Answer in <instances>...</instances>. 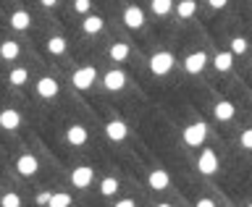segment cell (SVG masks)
Segmentation results:
<instances>
[{"label":"cell","mask_w":252,"mask_h":207,"mask_svg":"<svg viewBox=\"0 0 252 207\" xmlns=\"http://www.w3.org/2000/svg\"><path fill=\"white\" fill-rule=\"evenodd\" d=\"M205 137H208V123H202V121H197V123L184 129V142L189 147H200L205 142Z\"/></svg>","instance_id":"6da1fadb"},{"label":"cell","mask_w":252,"mask_h":207,"mask_svg":"<svg viewBox=\"0 0 252 207\" xmlns=\"http://www.w3.org/2000/svg\"><path fill=\"white\" fill-rule=\"evenodd\" d=\"M171 68H173V55H171V53L160 50V53H155L153 58H150V71H153L155 76H163V74H168Z\"/></svg>","instance_id":"7a4b0ae2"},{"label":"cell","mask_w":252,"mask_h":207,"mask_svg":"<svg viewBox=\"0 0 252 207\" xmlns=\"http://www.w3.org/2000/svg\"><path fill=\"white\" fill-rule=\"evenodd\" d=\"M94 76H97V71H94L92 66H84L74 71V79H71V84L76 87V89H90V87L94 84Z\"/></svg>","instance_id":"3957f363"},{"label":"cell","mask_w":252,"mask_h":207,"mask_svg":"<svg viewBox=\"0 0 252 207\" xmlns=\"http://www.w3.org/2000/svg\"><path fill=\"white\" fill-rule=\"evenodd\" d=\"M92 176H94V171L90 165H79V168H74V173H71V184L76 189H87L92 184Z\"/></svg>","instance_id":"277c9868"},{"label":"cell","mask_w":252,"mask_h":207,"mask_svg":"<svg viewBox=\"0 0 252 207\" xmlns=\"http://www.w3.org/2000/svg\"><path fill=\"white\" fill-rule=\"evenodd\" d=\"M197 168H200V173H205V176L216 173L218 171V155L213 152V149H205L200 155V160H197Z\"/></svg>","instance_id":"5b68a950"},{"label":"cell","mask_w":252,"mask_h":207,"mask_svg":"<svg viewBox=\"0 0 252 207\" xmlns=\"http://www.w3.org/2000/svg\"><path fill=\"white\" fill-rule=\"evenodd\" d=\"M205 63H208V55H205L202 50H197L192 55H187L184 68H187V74H200V71L205 68Z\"/></svg>","instance_id":"8992f818"},{"label":"cell","mask_w":252,"mask_h":207,"mask_svg":"<svg viewBox=\"0 0 252 207\" xmlns=\"http://www.w3.org/2000/svg\"><path fill=\"white\" fill-rule=\"evenodd\" d=\"M124 21H126V27H129V29H139L142 24H145V11L137 8V5L126 8V11H124Z\"/></svg>","instance_id":"52a82bcc"},{"label":"cell","mask_w":252,"mask_h":207,"mask_svg":"<svg viewBox=\"0 0 252 207\" xmlns=\"http://www.w3.org/2000/svg\"><path fill=\"white\" fill-rule=\"evenodd\" d=\"M16 168H19L21 176H34L37 168H39V163H37V157H34V155H21V157H19V163H16Z\"/></svg>","instance_id":"ba28073f"},{"label":"cell","mask_w":252,"mask_h":207,"mask_svg":"<svg viewBox=\"0 0 252 207\" xmlns=\"http://www.w3.org/2000/svg\"><path fill=\"white\" fill-rule=\"evenodd\" d=\"M37 94L39 97H45V100H50V97H55L58 94V82L55 79H39V84H37Z\"/></svg>","instance_id":"9c48e42d"},{"label":"cell","mask_w":252,"mask_h":207,"mask_svg":"<svg viewBox=\"0 0 252 207\" xmlns=\"http://www.w3.org/2000/svg\"><path fill=\"white\" fill-rule=\"evenodd\" d=\"M0 126H3V129H8V131L19 129V126H21L19 110H3V113H0Z\"/></svg>","instance_id":"30bf717a"},{"label":"cell","mask_w":252,"mask_h":207,"mask_svg":"<svg viewBox=\"0 0 252 207\" xmlns=\"http://www.w3.org/2000/svg\"><path fill=\"white\" fill-rule=\"evenodd\" d=\"M87 137H90V134H87V129H84V126H71V129L66 131V139H68V145H74V147H82L84 142H87Z\"/></svg>","instance_id":"8fae6325"},{"label":"cell","mask_w":252,"mask_h":207,"mask_svg":"<svg viewBox=\"0 0 252 207\" xmlns=\"http://www.w3.org/2000/svg\"><path fill=\"white\" fill-rule=\"evenodd\" d=\"M105 134H108V139L121 142V139H126V123L124 121H110L105 126Z\"/></svg>","instance_id":"7c38bea8"},{"label":"cell","mask_w":252,"mask_h":207,"mask_svg":"<svg viewBox=\"0 0 252 207\" xmlns=\"http://www.w3.org/2000/svg\"><path fill=\"white\" fill-rule=\"evenodd\" d=\"M147 181H150V189H155V192L168 189V173H165V171H153Z\"/></svg>","instance_id":"4fadbf2b"},{"label":"cell","mask_w":252,"mask_h":207,"mask_svg":"<svg viewBox=\"0 0 252 207\" xmlns=\"http://www.w3.org/2000/svg\"><path fill=\"white\" fill-rule=\"evenodd\" d=\"M124 84H126V76H124V71H110V74H105V87H108V89L118 92Z\"/></svg>","instance_id":"5bb4252c"},{"label":"cell","mask_w":252,"mask_h":207,"mask_svg":"<svg viewBox=\"0 0 252 207\" xmlns=\"http://www.w3.org/2000/svg\"><path fill=\"white\" fill-rule=\"evenodd\" d=\"M234 113H236V108L231 105V102H226V100H220L216 105V118L218 121H231Z\"/></svg>","instance_id":"9a60e30c"},{"label":"cell","mask_w":252,"mask_h":207,"mask_svg":"<svg viewBox=\"0 0 252 207\" xmlns=\"http://www.w3.org/2000/svg\"><path fill=\"white\" fill-rule=\"evenodd\" d=\"M0 58H3V60H16V58H19V42L5 39V42L0 45Z\"/></svg>","instance_id":"2e32d148"},{"label":"cell","mask_w":252,"mask_h":207,"mask_svg":"<svg viewBox=\"0 0 252 207\" xmlns=\"http://www.w3.org/2000/svg\"><path fill=\"white\" fill-rule=\"evenodd\" d=\"M82 29H84V34H97V31L102 29V19L100 16H84Z\"/></svg>","instance_id":"e0dca14e"},{"label":"cell","mask_w":252,"mask_h":207,"mask_svg":"<svg viewBox=\"0 0 252 207\" xmlns=\"http://www.w3.org/2000/svg\"><path fill=\"white\" fill-rule=\"evenodd\" d=\"M29 24H32V16L27 11H16L11 16V27L13 29H29Z\"/></svg>","instance_id":"ac0fdd59"},{"label":"cell","mask_w":252,"mask_h":207,"mask_svg":"<svg viewBox=\"0 0 252 207\" xmlns=\"http://www.w3.org/2000/svg\"><path fill=\"white\" fill-rule=\"evenodd\" d=\"M231 63H234V53L228 50V53H218L216 60H213V66H216L218 71H228V68H231Z\"/></svg>","instance_id":"d6986e66"},{"label":"cell","mask_w":252,"mask_h":207,"mask_svg":"<svg viewBox=\"0 0 252 207\" xmlns=\"http://www.w3.org/2000/svg\"><path fill=\"white\" fill-rule=\"evenodd\" d=\"M176 11H179V16H181V19H192V16H194V11H197V3H194V0H181Z\"/></svg>","instance_id":"ffe728a7"},{"label":"cell","mask_w":252,"mask_h":207,"mask_svg":"<svg viewBox=\"0 0 252 207\" xmlns=\"http://www.w3.org/2000/svg\"><path fill=\"white\" fill-rule=\"evenodd\" d=\"M110 58H113V60H126V58H129V45H126V42H116L113 47H110Z\"/></svg>","instance_id":"44dd1931"},{"label":"cell","mask_w":252,"mask_h":207,"mask_svg":"<svg viewBox=\"0 0 252 207\" xmlns=\"http://www.w3.org/2000/svg\"><path fill=\"white\" fill-rule=\"evenodd\" d=\"M27 79H29V71L27 68H13L11 76H8V82H11L13 87H21V84H27Z\"/></svg>","instance_id":"7402d4cb"},{"label":"cell","mask_w":252,"mask_h":207,"mask_svg":"<svg viewBox=\"0 0 252 207\" xmlns=\"http://www.w3.org/2000/svg\"><path fill=\"white\" fill-rule=\"evenodd\" d=\"M47 50H50L53 55H61L63 50H66V39L63 37H50L47 39Z\"/></svg>","instance_id":"603a6c76"},{"label":"cell","mask_w":252,"mask_h":207,"mask_svg":"<svg viewBox=\"0 0 252 207\" xmlns=\"http://www.w3.org/2000/svg\"><path fill=\"white\" fill-rule=\"evenodd\" d=\"M171 8H173V0H153V13H158V16L171 13Z\"/></svg>","instance_id":"cb8c5ba5"},{"label":"cell","mask_w":252,"mask_h":207,"mask_svg":"<svg viewBox=\"0 0 252 207\" xmlns=\"http://www.w3.org/2000/svg\"><path fill=\"white\" fill-rule=\"evenodd\" d=\"M116 189H118V181L116 178H102V184H100V192L110 197V194H116Z\"/></svg>","instance_id":"d4e9b609"},{"label":"cell","mask_w":252,"mask_h":207,"mask_svg":"<svg viewBox=\"0 0 252 207\" xmlns=\"http://www.w3.org/2000/svg\"><path fill=\"white\" fill-rule=\"evenodd\" d=\"M68 205H71V197L61 192V194H53L50 197V205H47V207H68Z\"/></svg>","instance_id":"484cf974"},{"label":"cell","mask_w":252,"mask_h":207,"mask_svg":"<svg viewBox=\"0 0 252 207\" xmlns=\"http://www.w3.org/2000/svg\"><path fill=\"white\" fill-rule=\"evenodd\" d=\"M231 53H234V55L247 53V39H244V37H234V39H231Z\"/></svg>","instance_id":"4316f807"},{"label":"cell","mask_w":252,"mask_h":207,"mask_svg":"<svg viewBox=\"0 0 252 207\" xmlns=\"http://www.w3.org/2000/svg\"><path fill=\"white\" fill-rule=\"evenodd\" d=\"M21 200L16 194H5V197H0V207H19Z\"/></svg>","instance_id":"83f0119b"},{"label":"cell","mask_w":252,"mask_h":207,"mask_svg":"<svg viewBox=\"0 0 252 207\" xmlns=\"http://www.w3.org/2000/svg\"><path fill=\"white\" fill-rule=\"evenodd\" d=\"M242 147L244 149H252V129H247V131H242Z\"/></svg>","instance_id":"f1b7e54d"},{"label":"cell","mask_w":252,"mask_h":207,"mask_svg":"<svg viewBox=\"0 0 252 207\" xmlns=\"http://www.w3.org/2000/svg\"><path fill=\"white\" fill-rule=\"evenodd\" d=\"M90 5H92L90 0H76V3H74V8L79 13H87V11H90Z\"/></svg>","instance_id":"f546056e"},{"label":"cell","mask_w":252,"mask_h":207,"mask_svg":"<svg viewBox=\"0 0 252 207\" xmlns=\"http://www.w3.org/2000/svg\"><path fill=\"white\" fill-rule=\"evenodd\" d=\"M50 197H53L50 192H42V194H37L34 202H37V205H50Z\"/></svg>","instance_id":"4dcf8cb0"},{"label":"cell","mask_w":252,"mask_h":207,"mask_svg":"<svg viewBox=\"0 0 252 207\" xmlns=\"http://www.w3.org/2000/svg\"><path fill=\"white\" fill-rule=\"evenodd\" d=\"M208 3H210L213 8H223V5H226V0H208Z\"/></svg>","instance_id":"1f68e13d"},{"label":"cell","mask_w":252,"mask_h":207,"mask_svg":"<svg viewBox=\"0 0 252 207\" xmlns=\"http://www.w3.org/2000/svg\"><path fill=\"white\" fill-rule=\"evenodd\" d=\"M134 205H137L134 200H121V202H118V207H134Z\"/></svg>","instance_id":"d6a6232c"},{"label":"cell","mask_w":252,"mask_h":207,"mask_svg":"<svg viewBox=\"0 0 252 207\" xmlns=\"http://www.w3.org/2000/svg\"><path fill=\"white\" fill-rule=\"evenodd\" d=\"M213 205H216L213 200H200V202H197V207H213Z\"/></svg>","instance_id":"836d02e7"},{"label":"cell","mask_w":252,"mask_h":207,"mask_svg":"<svg viewBox=\"0 0 252 207\" xmlns=\"http://www.w3.org/2000/svg\"><path fill=\"white\" fill-rule=\"evenodd\" d=\"M55 3H58V0H42V5H47V8H53Z\"/></svg>","instance_id":"e575fe53"}]
</instances>
